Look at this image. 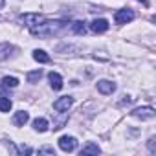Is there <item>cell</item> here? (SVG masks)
I'll list each match as a JSON object with an SVG mask.
<instances>
[{
    "label": "cell",
    "instance_id": "cell-1",
    "mask_svg": "<svg viewBox=\"0 0 156 156\" xmlns=\"http://www.w3.org/2000/svg\"><path fill=\"white\" fill-rule=\"evenodd\" d=\"M64 28H66V22L64 20H41L39 24L31 26L30 31L35 37H51V35L61 33Z\"/></svg>",
    "mask_w": 156,
    "mask_h": 156
},
{
    "label": "cell",
    "instance_id": "cell-2",
    "mask_svg": "<svg viewBox=\"0 0 156 156\" xmlns=\"http://www.w3.org/2000/svg\"><path fill=\"white\" fill-rule=\"evenodd\" d=\"M134 19V11L132 9H119V11H116V15H114V20H116V24H127V22H130Z\"/></svg>",
    "mask_w": 156,
    "mask_h": 156
},
{
    "label": "cell",
    "instance_id": "cell-3",
    "mask_svg": "<svg viewBox=\"0 0 156 156\" xmlns=\"http://www.w3.org/2000/svg\"><path fill=\"white\" fill-rule=\"evenodd\" d=\"M72 103H73V98L62 96V98H59V99L53 103V110H57V112H66V110L72 107Z\"/></svg>",
    "mask_w": 156,
    "mask_h": 156
},
{
    "label": "cell",
    "instance_id": "cell-4",
    "mask_svg": "<svg viewBox=\"0 0 156 156\" xmlns=\"http://www.w3.org/2000/svg\"><path fill=\"white\" fill-rule=\"evenodd\" d=\"M132 116L138 119H152L154 118V108L152 107H140L132 110Z\"/></svg>",
    "mask_w": 156,
    "mask_h": 156
},
{
    "label": "cell",
    "instance_id": "cell-5",
    "mask_svg": "<svg viewBox=\"0 0 156 156\" xmlns=\"http://www.w3.org/2000/svg\"><path fill=\"white\" fill-rule=\"evenodd\" d=\"M59 147H61L64 152H72V151L77 147V141H75L73 136H62V138L59 140Z\"/></svg>",
    "mask_w": 156,
    "mask_h": 156
},
{
    "label": "cell",
    "instance_id": "cell-6",
    "mask_svg": "<svg viewBox=\"0 0 156 156\" xmlns=\"http://www.w3.org/2000/svg\"><path fill=\"white\" fill-rule=\"evenodd\" d=\"M90 30L94 33H105L108 30V20H105V19H94L90 22Z\"/></svg>",
    "mask_w": 156,
    "mask_h": 156
},
{
    "label": "cell",
    "instance_id": "cell-7",
    "mask_svg": "<svg viewBox=\"0 0 156 156\" xmlns=\"http://www.w3.org/2000/svg\"><path fill=\"white\" fill-rule=\"evenodd\" d=\"M41 20H44V17H41V15H37V13H26V15H22V17H20V22H24L28 28H31V26L39 24Z\"/></svg>",
    "mask_w": 156,
    "mask_h": 156
},
{
    "label": "cell",
    "instance_id": "cell-8",
    "mask_svg": "<svg viewBox=\"0 0 156 156\" xmlns=\"http://www.w3.org/2000/svg\"><path fill=\"white\" fill-rule=\"evenodd\" d=\"M98 90H99L101 94L108 96V94H112V92L116 90V85H114L112 81H107V79H103V81H99V83H98Z\"/></svg>",
    "mask_w": 156,
    "mask_h": 156
},
{
    "label": "cell",
    "instance_id": "cell-9",
    "mask_svg": "<svg viewBox=\"0 0 156 156\" xmlns=\"http://www.w3.org/2000/svg\"><path fill=\"white\" fill-rule=\"evenodd\" d=\"M48 79H50V85H51L53 90H61L62 88V77L57 72H50L48 73Z\"/></svg>",
    "mask_w": 156,
    "mask_h": 156
},
{
    "label": "cell",
    "instance_id": "cell-10",
    "mask_svg": "<svg viewBox=\"0 0 156 156\" xmlns=\"http://www.w3.org/2000/svg\"><path fill=\"white\" fill-rule=\"evenodd\" d=\"M28 119H30V114H28V112H24V110H20V112H17V114H15L13 123H15L17 127H22V125H26V123H28Z\"/></svg>",
    "mask_w": 156,
    "mask_h": 156
},
{
    "label": "cell",
    "instance_id": "cell-11",
    "mask_svg": "<svg viewBox=\"0 0 156 156\" xmlns=\"http://www.w3.org/2000/svg\"><path fill=\"white\" fill-rule=\"evenodd\" d=\"M33 129H35L37 132H46V130H48V121H46L44 118H37V119L33 121Z\"/></svg>",
    "mask_w": 156,
    "mask_h": 156
},
{
    "label": "cell",
    "instance_id": "cell-12",
    "mask_svg": "<svg viewBox=\"0 0 156 156\" xmlns=\"http://www.w3.org/2000/svg\"><path fill=\"white\" fill-rule=\"evenodd\" d=\"M33 59L37 62H50V55L44 51V50H35L33 51Z\"/></svg>",
    "mask_w": 156,
    "mask_h": 156
},
{
    "label": "cell",
    "instance_id": "cell-13",
    "mask_svg": "<svg viewBox=\"0 0 156 156\" xmlns=\"http://www.w3.org/2000/svg\"><path fill=\"white\" fill-rule=\"evenodd\" d=\"M72 30H73V33H77V35H85V33H87V26H85V22H81V20L73 22V24H72Z\"/></svg>",
    "mask_w": 156,
    "mask_h": 156
},
{
    "label": "cell",
    "instance_id": "cell-14",
    "mask_svg": "<svg viewBox=\"0 0 156 156\" xmlns=\"http://www.w3.org/2000/svg\"><path fill=\"white\" fill-rule=\"evenodd\" d=\"M2 85H4L6 88H15V87H19V79H17V77H9V75H6L4 79H2Z\"/></svg>",
    "mask_w": 156,
    "mask_h": 156
},
{
    "label": "cell",
    "instance_id": "cell-15",
    "mask_svg": "<svg viewBox=\"0 0 156 156\" xmlns=\"http://www.w3.org/2000/svg\"><path fill=\"white\" fill-rule=\"evenodd\" d=\"M11 110V101L4 96H0V112H9Z\"/></svg>",
    "mask_w": 156,
    "mask_h": 156
},
{
    "label": "cell",
    "instance_id": "cell-16",
    "mask_svg": "<svg viewBox=\"0 0 156 156\" xmlns=\"http://www.w3.org/2000/svg\"><path fill=\"white\" fill-rule=\"evenodd\" d=\"M88 152H92V154H98V152H99V147H98V145H94V143H88L87 147H83L81 154H88Z\"/></svg>",
    "mask_w": 156,
    "mask_h": 156
},
{
    "label": "cell",
    "instance_id": "cell-17",
    "mask_svg": "<svg viewBox=\"0 0 156 156\" xmlns=\"http://www.w3.org/2000/svg\"><path fill=\"white\" fill-rule=\"evenodd\" d=\"M42 77V72L41 70H37V72H30L28 73V83H35V81H39Z\"/></svg>",
    "mask_w": 156,
    "mask_h": 156
},
{
    "label": "cell",
    "instance_id": "cell-18",
    "mask_svg": "<svg viewBox=\"0 0 156 156\" xmlns=\"http://www.w3.org/2000/svg\"><path fill=\"white\" fill-rule=\"evenodd\" d=\"M39 154H55V151L51 147H44V149H39Z\"/></svg>",
    "mask_w": 156,
    "mask_h": 156
},
{
    "label": "cell",
    "instance_id": "cell-19",
    "mask_svg": "<svg viewBox=\"0 0 156 156\" xmlns=\"http://www.w3.org/2000/svg\"><path fill=\"white\" fill-rule=\"evenodd\" d=\"M149 149H151V152H154V138L149 140Z\"/></svg>",
    "mask_w": 156,
    "mask_h": 156
},
{
    "label": "cell",
    "instance_id": "cell-20",
    "mask_svg": "<svg viewBox=\"0 0 156 156\" xmlns=\"http://www.w3.org/2000/svg\"><path fill=\"white\" fill-rule=\"evenodd\" d=\"M138 2H141L143 6H149V2H147V0H138Z\"/></svg>",
    "mask_w": 156,
    "mask_h": 156
},
{
    "label": "cell",
    "instance_id": "cell-21",
    "mask_svg": "<svg viewBox=\"0 0 156 156\" xmlns=\"http://www.w3.org/2000/svg\"><path fill=\"white\" fill-rule=\"evenodd\" d=\"M4 6V0H0V8H2Z\"/></svg>",
    "mask_w": 156,
    "mask_h": 156
}]
</instances>
